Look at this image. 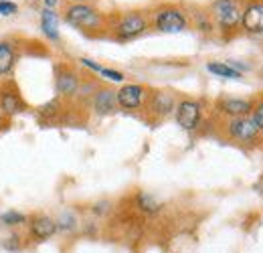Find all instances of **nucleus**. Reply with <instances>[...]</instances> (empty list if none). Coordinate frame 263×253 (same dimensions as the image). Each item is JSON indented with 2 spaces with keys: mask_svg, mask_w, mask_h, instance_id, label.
<instances>
[{
  "mask_svg": "<svg viewBox=\"0 0 263 253\" xmlns=\"http://www.w3.org/2000/svg\"><path fill=\"white\" fill-rule=\"evenodd\" d=\"M65 21L69 25L83 29V31H91V29H99L103 23V16L99 14L91 4H81V2H73L69 4L65 10Z\"/></svg>",
  "mask_w": 263,
  "mask_h": 253,
  "instance_id": "obj_1",
  "label": "nucleus"
},
{
  "mask_svg": "<svg viewBox=\"0 0 263 253\" xmlns=\"http://www.w3.org/2000/svg\"><path fill=\"white\" fill-rule=\"evenodd\" d=\"M213 19L221 27V31H235L241 25V4L237 0H215L213 2Z\"/></svg>",
  "mask_w": 263,
  "mask_h": 253,
  "instance_id": "obj_2",
  "label": "nucleus"
},
{
  "mask_svg": "<svg viewBox=\"0 0 263 253\" xmlns=\"http://www.w3.org/2000/svg\"><path fill=\"white\" fill-rule=\"evenodd\" d=\"M189 21L184 12L176 6H162L154 14V27L162 32H182L186 29Z\"/></svg>",
  "mask_w": 263,
  "mask_h": 253,
  "instance_id": "obj_3",
  "label": "nucleus"
},
{
  "mask_svg": "<svg viewBox=\"0 0 263 253\" xmlns=\"http://www.w3.org/2000/svg\"><path fill=\"white\" fill-rule=\"evenodd\" d=\"M146 29H148V21L142 12H128L116 23L114 32L120 41H130V39L140 37Z\"/></svg>",
  "mask_w": 263,
  "mask_h": 253,
  "instance_id": "obj_4",
  "label": "nucleus"
},
{
  "mask_svg": "<svg viewBox=\"0 0 263 253\" xmlns=\"http://www.w3.org/2000/svg\"><path fill=\"white\" fill-rule=\"evenodd\" d=\"M176 122L178 126L186 132H193L197 130L200 124V118H202V105L198 103L197 99H180L176 103Z\"/></svg>",
  "mask_w": 263,
  "mask_h": 253,
  "instance_id": "obj_5",
  "label": "nucleus"
},
{
  "mask_svg": "<svg viewBox=\"0 0 263 253\" xmlns=\"http://www.w3.org/2000/svg\"><path fill=\"white\" fill-rule=\"evenodd\" d=\"M261 130L255 126V122L249 116L243 118H231L227 124V134L235 142H253Z\"/></svg>",
  "mask_w": 263,
  "mask_h": 253,
  "instance_id": "obj_6",
  "label": "nucleus"
},
{
  "mask_svg": "<svg viewBox=\"0 0 263 253\" xmlns=\"http://www.w3.org/2000/svg\"><path fill=\"white\" fill-rule=\"evenodd\" d=\"M116 99L122 110H140L146 99V87L140 83H126L116 92Z\"/></svg>",
  "mask_w": 263,
  "mask_h": 253,
  "instance_id": "obj_7",
  "label": "nucleus"
},
{
  "mask_svg": "<svg viewBox=\"0 0 263 253\" xmlns=\"http://www.w3.org/2000/svg\"><path fill=\"white\" fill-rule=\"evenodd\" d=\"M57 221L49 215H34L29 219V237L33 241H47L57 235Z\"/></svg>",
  "mask_w": 263,
  "mask_h": 253,
  "instance_id": "obj_8",
  "label": "nucleus"
},
{
  "mask_svg": "<svg viewBox=\"0 0 263 253\" xmlns=\"http://www.w3.org/2000/svg\"><path fill=\"white\" fill-rule=\"evenodd\" d=\"M241 27L251 34L263 32V0L249 2L241 12Z\"/></svg>",
  "mask_w": 263,
  "mask_h": 253,
  "instance_id": "obj_9",
  "label": "nucleus"
},
{
  "mask_svg": "<svg viewBox=\"0 0 263 253\" xmlns=\"http://www.w3.org/2000/svg\"><path fill=\"white\" fill-rule=\"evenodd\" d=\"M57 94L63 97H71L79 92V75L71 67H59L57 69V79H55Z\"/></svg>",
  "mask_w": 263,
  "mask_h": 253,
  "instance_id": "obj_10",
  "label": "nucleus"
},
{
  "mask_svg": "<svg viewBox=\"0 0 263 253\" xmlns=\"http://www.w3.org/2000/svg\"><path fill=\"white\" fill-rule=\"evenodd\" d=\"M150 112L158 118H164L176 110V97L172 92H156L150 97Z\"/></svg>",
  "mask_w": 263,
  "mask_h": 253,
  "instance_id": "obj_11",
  "label": "nucleus"
},
{
  "mask_svg": "<svg viewBox=\"0 0 263 253\" xmlns=\"http://www.w3.org/2000/svg\"><path fill=\"white\" fill-rule=\"evenodd\" d=\"M25 110V103L14 87H2L0 89V112L4 116H14Z\"/></svg>",
  "mask_w": 263,
  "mask_h": 253,
  "instance_id": "obj_12",
  "label": "nucleus"
},
{
  "mask_svg": "<svg viewBox=\"0 0 263 253\" xmlns=\"http://www.w3.org/2000/svg\"><path fill=\"white\" fill-rule=\"evenodd\" d=\"M116 105H118V99H116V92L109 89V87H103L99 89L98 94L93 95V110L99 116H109L116 112Z\"/></svg>",
  "mask_w": 263,
  "mask_h": 253,
  "instance_id": "obj_13",
  "label": "nucleus"
},
{
  "mask_svg": "<svg viewBox=\"0 0 263 253\" xmlns=\"http://www.w3.org/2000/svg\"><path fill=\"white\" fill-rule=\"evenodd\" d=\"M251 107L253 103L247 101V99H235V97H225L219 101V110L223 114H227L231 118H243V116H249L251 114Z\"/></svg>",
  "mask_w": 263,
  "mask_h": 253,
  "instance_id": "obj_14",
  "label": "nucleus"
},
{
  "mask_svg": "<svg viewBox=\"0 0 263 253\" xmlns=\"http://www.w3.org/2000/svg\"><path fill=\"white\" fill-rule=\"evenodd\" d=\"M41 29H43L47 39L59 41V16L51 8H45L41 12Z\"/></svg>",
  "mask_w": 263,
  "mask_h": 253,
  "instance_id": "obj_15",
  "label": "nucleus"
},
{
  "mask_svg": "<svg viewBox=\"0 0 263 253\" xmlns=\"http://www.w3.org/2000/svg\"><path fill=\"white\" fill-rule=\"evenodd\" d=\"M16 65V53L14 47L6 41H0V77H6L12 73Z\"/></svg>",
  "mask_w": 263,
  "mask_h": 253,
  "instance_id": "obj_16",
  "label": "nucleus"
},
{
  "mask_svg": "<svg viewBox=\"0 0 263 253\" xmlns=\"http://www.w3.org/2000/svg\"><path fill=\"white\" fill-rule=\"evenodd\" d=\"M206 69L217 75V77H225V79H241V71H237L235 67H231V63H223V61H213L206 65Z\"/></svg>",
  "mask_w": 263,
  "mask_h": 253,
  "instance_id": "obj_17",
  "label": "nucleus"
},
{
  "mask_svg": "<svg viewBox=\"0 0 263 253\" xmlns=\"http://www.w3.org/2000/svg\"><path fill=\"white\" fill-rule=\"evenodd\" d=\"M136 203H138V207L144 211V213H158L160 211V203L152 196V194H148V192H140L138 196H136Z\"/></svg>",
  "mask_w": 263,
  "mask_h": 253,
  "instance_id": "obj_18",
  "label": "nucleus"
},
{
  "mask_svg": "<svg viewBox=\"0 0 263 253\" xmlns=\"http://www.w3.org/2000/svg\"><path fill=\"white\" fill-rule=\"evenodd\" d=\"M0 223L6 225V227H18V225L29 223V217L18 213V211H6V213L0 215Z\"/></svg>",
  "mask_w": 263,
  "mask_h": 253,
  "instance_id": "obj_19",
  "label": "nucleus"
},
{
  "mask_svg": "<svg viewBox=\"0 0 263 253\" xmlns=\"http://www.w3.org/2000/svg\"><path fill=\"white\" fill-rule=\"evenodd\" d=\"M249 118L255 122V126L259 128V130H263V99H259L257 103H253Z\"/></svg>",
  "mask_w": 263,
  "mask_h": 253,
  "instance_id": "obj_20",
  "label": "nucleus"
},
{
  "mask_svg": "<svg viewBox=\"0 0 263 253\" xmlns=\"http://www.w3.org/2000/svg\"><path fill=\"white\" fill-rule=\"evenodd\" d=\"M98 73L103 75L105 79H109V81H118V83L124 81V73H120V71H116V69H107V67H101V65H99Z\"/></svg>",
  "mask_w": 263,
  "mask_h": 253,
  "instance_id": "obj_21",
  "label": "nucleus"
},
{
  "mask_svg": "<svg viewBox=\"0 0 263 253\" xmlns=\"http://www.w3.org/2000/svg\"><path fill=\"white\" fill-rule=\"evenodd\" d=\"M2 247L8 249V251H18V249L23 247V243H21L18 235H8V237L2 241Z\"/></svg>",
  "mask_w": 263,
  "mask_h": 253,
  "instance_id": "obj_22",
  "label": "nucleus"
},
{
  "mask_svg": "<svg viewBox=\"0 0 263 253\" xmlns=\"http://www.w3.org/2000/svg\"><path fill=\"white\" fill-rule=\"evenodd\" d=\"M18 6L14 2H8V0H0V14L2 16H10V14H16Z\"/></svg>",
  "mask_w": 263,
  "mask_h": 253,
  "instance_id": "obj_23",
  "label": "nucleus"
},
{
  "mask_svg": "<svg viewBox=\"0 0 263 253\" xmlns=\"http://www.w3.org/2000/svg\"><path fill=\"white\" fill-rule=\"evenodd\" d=\"M57 2H59V0H45V6H47V8H53Z\"/></svg>",
  "mask_w": 263,
  "mask_h": 253,
  "instance_id": "obj_24",
  "label": "nucleus"
},
{
  "mask_svg": "<svg viewBox=\"0 0 263 253\" xmlns=\"http://www.w3.org/2000/svg\"><path fill=\"white\" fill-rule=\"evenodd\" d=\"M73 2H81V4H89L91 0H73Z\"/></svg>",
  "mask_w": 263,
  "mask_h": 253,
  "instance_id": "obj_25",
  "label": "nucleus"
}]
</instances>
